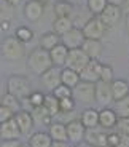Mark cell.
I'll list each match as a JSON object with an SVG mask.
<instances>
[{
	"label": "cell",
	"mask_w": 129,
	"mask_h": 147,
	"mask_svg": "<svg viewBox=\"0 0 129 147\" xmlns=\"http://www.w3.org/2000/svg\"><path fill=\"white\" fill-rule=\"evenodd\" d=\"M0 136H2V139H19L21 129H19L18 121H16L15 117L0 125Z\"/></svg>",
	"instance_id": "cell-17"
},
{
	"label": "cell",
	"mask_w": 129,
	"mask_h": 147,
	"mask_svg": "<svg viewBox=\"0 0 129 147\" xmlns=\"http://www.w3.org/2000/svg\"><path fill=\"white\" fill-rule=\"evenodd\" d=\"M7 90L8 93H11L21 101H24L32 93V85H30L29 78L24 77V75H11L7 82Z\"/></svg>",
	"instance_id": "cell-3"
},
{
	"label": "cell",
	"mask_w": 129,
	"mask_h": 147,
	"mask_svg": "<svg viewBox=\"0 0 129 147\" xmlns=\"http://www.w3.org/2000/svg\"><path fill=\"white\" fill-rule=\"evenodd\" d=\"M113 93H112V83L99 80L96 83V102L102 107H108V104L113 102Z\"/></svg>",
	"instance_id": "cell-12"
},
{
	"label": "cell",
	"mask_w": 129,
	"mask_h": 147,
	"mask_svg": "<svg viewBox=\"0 0 129 147\" xmlns=\"http://www.w3.org/2000/svg\"><path fill=\"white\" fill-rule=\"evenodd\" d=\"M107 2H108V3H113V5H118V7H121L124 0H107Z\"/></svg>",
	"instance_id": "cell-47"
},
{
	"label": "cell",
	"mask_w": 129,
	"mask_h": 147,
	"mask_svg": "<svg viewBox=\"0 0 129 147\" xmlns=\"http://www.w3.org/2000/svg\"><path fill=\"white\" fill-rule=\"evenodd\" d=\"M53 66H54V64H53L49 51H46V50H43V48H40V47L35 48V50L29 55V58H27V67H29L33 74H37V75H43V74L48 69H51Z\"/></svg>",
	"instance_id": "cell-1"
},
{
	"label": "cell",
	"mask_w": 129,
	"mask_h": 147,
	"mask_svg": "<svg viewBox=\"0 0 129 147\" xmlns=\"http://www.w3.org/2000/svg\"><path fill=\"white\" fill-rule=\"evenodd\" d=\"M126 27H128V30H129V15L126 16Z\"/></svg>",
	"instance_id": "cell-49"
},
{
	"label": "cell",
	"mask_w": 129,
	"mask_h": 147,
	"mask_svg": "<svg viewBox=\"0 0 129 147\" xmlns=\"http://www.w3.org/2000/svg\"><path fill=\"white\" fill-rule=\"evenodd\" d=\"M86 37L83 34V29L80 27H74V29H70L67 34H64L61 37V42L66 45L69 50H75V48H81L83 43H85Z\"/></svg>",
	"instance_id": "cell-9"
},
{
	"label": "cell",
	"mask_w": 129,
	"mask_h": 147,
	"mask_svg": "<svg viewBox=\"0 0 129 147\" xmlns=\"http://www.w3.org/2000/svg\"><path fill=\"white\" fill-rule=\"evenodd\" d=\"M61 101V114H66V112H74L75 104L77 101L74 98H67V99H59Z\"/></svg>",
	"instance_id": "cell-36"
},
{
	"label": "cell",
	"mask_w": 129,
	"mask_h": 147,
	"mask_svg": "<svg viewBox=\"0 0 129 147\" xmlns=\"http://www.w3.org/2000/svg\"><path fill=\"white\" fill-rule=\"evenodd\" d=\"M75 13V5L69 0H56L54 15L56 18H72Z\"/></svg>",
	"instance_id": "cell-19"
},
{
	"label": "cell",
	"mask_w": 129,
	"mask_h": 147,
	"mask_svg": "<svg viewBox=\"0 0 129 147\" xmlns=\"http://www.w3.org/2000/svg\"><path fill=\"white\" fill-rule=\"evenodd\" d=\"M107 136H108V133L104 131V128L97 129V126L96 128H89L88 131H86L85 142L89 144V146H92V147H108Z\"/></svg>",
	"instance_id": "cell-13"
},
{
	"label": "cell",
	"mask_w": 129,
	"mask_h": 147,
	"mask_svg": "<svg viewBox=\"0 0 129 147\" xmlns=\"http://www.w3.org/2000/svg\"><path fill=\"white\" fill-rule=\"evenodd\" d=\"M7 2H8L10 5H13V7H16V5H19V3H21L22 0H7Z\"/></svg>",
	"instance_id": "cell-48"
},
{
	"label": "cell",
	"mask_w": 129,
	"mask_h": 147,
	"mask_svg": "<svg viewBox=\"0 0 129 147\" xmlns=\"http://www.w3.org/2000/svg\"><path fill=\"white\" fill-rule=\"evenodd\" d=\"M85 147H92V146H89V144H86V146Z\"/></svg>",
	"instance_id": "cell-52"
},
{
	"label": "cell",
	"mask_w": 129,
	"mask_h": 147,
	"mask_svg": "<svg viewBox=\"0 0 129 147\" xmlns=\"http://www.w3.org/2000/svg\"><path fill=\"white\" fill-rule=\"evenodd\" d=\"M89 61H91V58L83 51V48H75V50H69L66 67L74 69V70H77V72H81V70L89 64Z\"/></svg>",
	"instance_id": "cell-5"
},
{
	"label": "cell",
	"mask_w": 129,
	"mask_h": 147,
	"mask_svg": "<svg viewBox=\"0 0 129 147\" xmlns=\"http://www.w3.org/2000/svg\"><path fill=\"white\" fill-rule=\"evenodd\" d=\"M102 63H99L97 59H91L89 64L80 72L81 80L91 82V83H97L100 80V74H102Z\"/></svg>",
	"instance_id": "cell-11"
},
{
	"label": "cell",
	"mask_w": 129,
	"mask_h": 147,
	"mask_svg": "<svg viewBox=\"0 0 129 147\" xmlns=\"http://www.w3.org/2000/svg\"><path fill=\"white\" fill-rule=\"evenodd\" d=\"M107 27L100 21L99 16H92L88 22H86V26L83 27V34H85L86 38H94V40H100L105 34Z\"/></svg>",
	"instance_id": "cell-7"
},
{
	"label": "cell",
	"mask_w": 129,
	"mask_h": 147,
	"mask_svg": "<svg viewBox=\"0 0 129 147\" xmlns=\"http://www.w3.org/2000/svg\"><path fill=\"white\" fill-rule=\"evenodd\" d=\"M40 2H41V3H45V5H46V3L49 2V0H40Z\"/></svg>",
	"instance_id": "cell-50"
},
{
	"label": "cell",
	"mask_w": 129,
	"mask_h": 147,
	"mask_svg": "<svg viewBox=\"0 0 129 147\" xmlns=\"http://www.w3.org/2000/svg\"><path fill=\"white\" fill-rule=\"evenodd\" d=\"M80 120L83 121V125L86 128H96L99 126V110L94 109V107H86L83 112H81Z\"/></svg>",
	"instance_id": "cell-20"
},
{
	"label": "cell",
	"mask_w": 129,
	"mask_h": 147,
	"mask_svg": "<svg viewBox=\"0 0 129 147\" xmlns=\"http://www.w3.org/2000/svg\"><path fill=\"white\" fill-rule=\"evenodd\" d=\"M53 94L57 98V99H67V98H74V88H70V86H67V85L61 83L57 88L53 90Z\"/></svg>",
	"instance_id": "cell-33"
},
{
	"label": "cell",
	"mask_w": 129,
	"mask_h": 147,
	"mask_svg": "<svg viewBox=\"0 0 129 147\" xmlns=\"http://www.w3.org/2000/svg\"><path fill=\"white\" fill-rule=\"evenodd\" d=\"M107 5V0H86V8L92 13V16H100Z\"/></svg>",
	"instance_id": "cell-31"
},
{
	"label": "cell",
	"mask_w": 129,
	"mask_h": 147,
	"mask_svg": "<svg viewBox=\"0 0 129 147\" xmlns=\"http://www.w3.org/2000/svg\"><path fill=\"white\" fill-rule=\"evenodd\" d=\"M83 51L89 56L91 59H99L102 55V43L100 40H94V38H86L85 43H83Z\"/></svg>",
	"instance_id": "cell-22"
},
{
	"label": "cell",
	"mask_w": 129,
	"mask_h": 147,
	"mask_svg": "<svg viewBox=\"0 0 129 147\" xmlns=\"http://www.w3.org/2000/svg\"><path fill=\"white\" fill-rule=\"evenodd\" d=\"M51 147H70V146H69V141H53Z\"/></svg>",
	"instance_id": "cell-44"
},
{
	"label": "cell",
	"mask_w": 129,
	"mask_h": 147,
	"mask_svg": "<svg viewBox=\"0 0 129 147\" xmlns=\"http://www.w3.org/2000/svg\"><path fill=\"white\" fill-rule=\"evenodd\" d=\"M112 93H113V99L120 101L123 98L129 94V83L123 78H118V80L112 82Z\"/></svg>",
	"instance_id": "cell-26"
},
{
	"label": "cell",
	"mask_w": 129,
	"mask_h": 147,
	"mask_svg": "<svg viewBox=\"0 0 129 147\" xmlns=\"http://www.w3.org/2000/svg\"><path fill=\"white\" fill-rule=\"evenodd\" d=\"M43 106L49 110V114H51L53 117H56V115L61 114V101L57 99L53 93H49V94L45 96V104Z\"/></svg>",
	"instance_id": "cell-30"
},
{
	"label": "cell",
	"mask_w": 129,
	"mask_h": 147,
	"mask_svg": "<svg viewBox=\"0 0 129 147\" xmlns=\"http://www.w3.org/2000/svg\"><path fill=\"white\" fill-rule=\"evenodd\" d=\"M74 21H72V18H54V21H53V32L59 34L61 37L64 35V34H67L70 29H74Z\"/></svg>",
	"instance_id": "cell-28"
},
{
	"label": "cell",
	"mask_w": 129,
	"mask_h": 147,
	"mask_svg": "<svg viewBox=\"0 0 129 147\" xmlns=\"http://www.w3.org/2000/svg\"><path fill=\"white\" fill-rule=\"evenodd\" d=\"M11 7H13V5H10L7 0H2V2H0V8H2V19H8V21L11 19V13H13V11H11Z\"/></svg>",
	"instance_id": "cell-40"
},
{
	"label": "cell",
	"mask_w": 129,
	"mask_h": 147,
	"mask_svg": "<svg viewBox=\"0 0 129 147\" xmlns=\"http://www.w3.org/2000/svg\"><path fill=\"white\" fill-rule=\"evenodd\" d=\"M26 48L21 40H18L15 35H8L2 40V56L7 61H18L24 58Z\"/></svg>",
	"instance_id": "cell-2"
},
{
	"label": "cell",
	"mask_w": 129,
	"mask_h": 147,
	"mask_svg": "<svg viewBox=\"0 0 129 147\" xmlns=\"http://www.w3.org/2000/svg\"><path fill=\"white\" fill-rule=\"evenodd\" d=\"M61 43V35L56 32H45L43 35L40 37V48L46 50V51H51L56 45Z\"/></svg>",
	"instance_id": "cell-27"
},
{
	"label": "cell",
	"mask_w": 129,
	"mask_h": 147,
	"mask_svg": "<svg viewBox=\"0 0 129 147\" xmlns=\"http://www.w3.org/2000/svg\"><path fill=\"white\" fill-rule=\"evenodd\" d=\"M15 37L18 40H21L22 43H27V42H30L33 38V30L26 27V26H19L15 32Z\"/></svg>",
	"instance_id": "cell-34"
},
{
	"label": "cell",
	"mask_w": 129,
	"mask_h": 147,
	"mask_svg": "<svg viewBox=\"0 0 129 147\" xmlns=\"http://www.w3.org/2000/svg\"><path fill=\"white\" fill-rule=\"evenodd\" d=\"M29 146L30 147H51L53 138L49 136V133H43V131L32 133L29 138Z\"/></svg>",
	"instance_id": "cell-23"
},
{
	"label": "cell",
	"mask_w": 129,
	"mask_h": 147,
	"mask_svg": "<svg viewBox=\"0 0 129 147\" xmlns=\"http://www.w3.org/2000/svg\"><path fill=\"white\" fill-rule=\"evenodd\" d=\"M120 138H121V134H120V133H108V136H107L108 147H118Z\"/></svg>",
	"instance_id": "cell-41"
},
{
	"label": "cell",
	"mask_w": 129,
	"mask_h": 147,
	"mask_svg": "<svg viewBox=\"0 0 129 147\" xmlns=\"http://www.w3.org/2000/svg\"><path fill=\"white\" fill-rule=\"evenodd\" d=\"M66 125H67V136H69V142L80 144V142L85 141L88 128L83 125V121H81V120H70V121H67Z\"/></svg>",
	"instance_id": "cell-6"
},
{
	"label": "cell",
	"mask_w": 129,
	"mask_h": 147,
	"mask_svg": "<svg viewBox=\"0 0 129 147\" xmlns=\"http://www.w3.org/2000/svg\"><path fill=\"white\" fill-rule=\"evenodd\" d=\"M45 8H46V5L41 3L40 0H29V2L24 5V16H26L27 21L37 22L43 18Z\"/></svg>",
	"instance_id": "cell-10"
},
{
	"label": "cell",
	"mask_w": 129,
	"mask_h": 147,
	"mask_svg": "<svg viewBox=\"0 0 129 147\" xmlns=\"http://www.w3.org/2000/svg\"><path fill=\"white\" fill-rule=\"evenodd\" d=\"M118 114L115 112V109L110 107H104L99 110V126L104 129H113L116 128V123H118Z\"/></svg>",
	"instance_id": "cell-14"
},
{
	"label": "cell",
	"mask_w": 129,
	"mask_h": 147,
	"mask_svg": "<svg viewBox=\"0 0 129 147\" xmlns=\"http://www.w3.org/2000/svg\"><path fill=\"white\" fill-rule=\"evenodd\" d=\"M120 134H121V138H120L118 147H129V134H123V133H120Z\"/></svg>",
	"instance_id": "cell-43"
},
{
	"label": "cell",
	"mask_w": 129,
	"mask_h": 147,
	"mask_svg": "<svg viewBox=\"0 0 129 147\" xmlns=\"http://www.w3.org/2000/svg\"><path fill=\"white\" fill-rule=\"evenodd\" d=\"M115 112L118 117H129V94L120 101H115Z\"/></svg>",
	"instance_id": "cell-32"
},
{
	"label": "cell",
	"mask_w": 129,
	"mask_h": 147,
	"mask_svg": "<svg viewBox=\"0 0 129 147\" xmlns=\"http://www.w3.org/2000/svg\"><path fill=\"white\" fill-rule=\"evenodd\" d=\"M74 99L88 107L94 104V101H96V83L81 80L74 88Z\"/></svg>",
	"instance_id": "cell-4"
},
{
	"label": "cell",
	"mask_w": 129,
	"mask_h": 147,
	"mask_svg": "<svg viewBox=\"0 0 129 147\" xmlns=\"http://www.w3.org/2000/svg\"><path fill=\"white\" fill-rule=\"evenodd\" d=\"M116 129H118V133L129 134V117H121V118H118Z\"/></svg>",
	"instance_id": "cell-39"
},
{
	"label": "cell",
	"mask_w": 129,
	"mask_h": 147,
	"mask_svg": "<svg viewBox=\"0 0 129 147\" xmlns=\"http://www.w3.org/2000/svg\"><path fill=\"white\" fill-rule=\"evenodd\" d=\"M121 10H123V13H126V16L129 15V0H124V2H123Z\"/></svg>",
	"instance_id": "cell-45"
},
{
	"label": "cell",
	"mask_w": 129,
	"mask_h": 147,
	"mask_svg": "<svg viewBox=\"0 0 129 147\" xmlns=\"http://www.w3.org/2000/svg\"><path fill=\"white\" fill-rule=\"evenodd\" d=\"M100 80L105 82V83H112L115 80L113 78V69L107 64H104L102 66V74H100Z\"/></svg>",
	"instance_id": "cell-37"
},
{
	"label": "cell",
	"mask_w": 129,
	"mask_h": 147,
	"mask_svg": "<svg viewBox=\"0 0 129 147\" xmlns=\"http://www.w3.org/2000/svg\"><path fill=\"white\" fill-rule=\"evenodd\" d=\"M0 104H3V106H7L8 109H11L15 114H18L19 110H22L21 107V99L19 98H16L15 94H11V93H5L3 96H2V102Z\"/></svg>",
	"instance_id": "cell-29"
},
{
	"label": "cell",
	"mask_w": 129,
	"mask_h": 147,
	"mask_svg": "<svg viewBox=\"0 0 129 147\" xmlns=\"http://www.w3.org/2000/svg\"><path fill=\"white\" fill-rule=\"evenodd\" d=\"M49 55H51L53 64H54L56 67H66L67 56H69V48H67L62 42H61L59 45H56L51 51H49Z\"/></svg>",
	"instance_id": "cell-18"
},
{
	"label": "cell",
	"mask_w": 129,
	"mask_h": 147,
	"mask_svg": "<svg viewBox=\"0 0 129 147\" xmlns=\"http://www.w3.org/2000/svg\"><path fill=\"white\" fill-rule=\"evenodd\" d=\"M22 147H30V146H29V142H27V144H22Z\"/></svg>",
	"instance_id": "cell-51"
},
{
	"label": "cell",
	"mask_w": 129,
	"mask_h": 147,
	"mask_svg": "<svg viewBox=\"0 0 129 147\" xmlns=\"http://www.w3.org/2000/svg\"><path fill=\"white\" fill-rule=\"evenodd\" d=\"M45 96L46 94H43L40 91H32L30 96L27 98V102L30 104V107H40L45 104Z\"/></svg>",
	"instance_id": "cell-35"
},
{
	"label": "cell",
	"mask_w": 129,
	"mask_h": 147,
	"mask_svg": "<svg viewBox=\"0 0 129 147\" xmlns=\"http://www.w3.org/2000/svg\"><path fill=\"white\" fill-rule=\"evenodd\" d=\"M49 136L53 138V141H69L67 136V125L62 121H53L49 125Z\"/></svg>",
	"instance_id": "cell-24"
},
{
	"label": "cell",
	"mask_w": 129,
	"mask_h": 147,
	"mask_svg": "<svg viewBox=\"0 0 129 147\" xmlns=\"http://www.w3.org/2000/svg\"><path fill=\"white\" fill-rule=\"evenodd\" d=\"M0 147H22L19 139H2Z\"/></svg>",
	"instance_id": "cell-42"
},
{
	"label": "cell",
	"mask_w": 129,
	"mask_h": 147,
	"mask_svg": "<svg viewBox=\"0 0 129 147\" xmlns=\"http://www.w3.org/2000/svg\"><path fill=\"white\" fill-rule=\"evenodd\" d=\"M61 72H62V69L59 70L56 66H53L51 69H48L43 75H40L41 83H43L48 90H51V91H53L54 88H57V86L62 83V80H61Z\"/></svg>",
	"instance_id": "cell-16"
},
{
	"label": "cell",
	"mask_w": 129,
	"mask_h": 147,
	"mask_svg": "<svg viewBox=\"0 0 129 147\" xmlns=\"http://www.w3.org/2000/svg\"><path fill=\"white\" fill-rule=\"evenodd\" d=\"M121 16H123L121 7L113 5V3H108L99 18H100V21L105 24V27H107V29H110V27H113V26H116V24H118L120 19H121Z\"/></svg>",
	"instance_id": "cell-8"
},
{
	"label": "cell",
	"mask_w": 129,
	"mask_h": 147,
	"mask_svg": "<svg viewBox=\"0 0 129 147\" xmlns=\"http://www.w3.org/2000/svg\"><path fill=\"white\" fill-rule=\"evenodd\" d=\"M15 117V112L11 109H8L7 106H3V104H0V123H3V121L10 120V118Z\"/></svg>",
	"instance_id": "cell-38"
},
{
	"label": "cell",
	"mask_w": 129,
	"mask_h": 147,
	"mask_svg": "<svg viewBox=\"0 0 129 147\" xmlns=\"http://www.w3.org/2000/svg\"><path fill=\"white\" fill-rule=\"evenodd\" d=\"M61 80H62L64 85H67L70 88H75V86L81 82V77H80V72H77V70L69 69V67H62Z\"/></svg>",
	"instance_id": "cell-25"
},
{
	"label": "cell",
	"mask_w": 129,
	"mask_h": 147,
	"mask_svg": "<svg viewBox=\"0 0 129 147\" xmlns=\"http://www.w3.org/2000/svg\"><path fill=\"white\" fill-rule=\"evenodd\" d=\"M32 117L35 120V125H48V126L53 123V118H54L45 106L32 107Z\"/></svg>",
	"instance_id": "cell-21"
},
{
	"label": "cell",
	"mask_w": 129,
	"mask_h": 147,
	"mask_svg": "<svg viewBox=\"0 0 129 147\" xmlns=\"http://www.w3.org/2000/svg\"><path fill=\"white\" fill-rule=\"evenodd\" d=\"M15 118L18 121V126L21 129V134L24 136H29L32 128L35 126V120L32 117V112H27V110H19L18 114H15Z\"/></svg>",
	"instance_id": "cell-15"
},
{
	"label": "cell",
	"mask_w": 129,
	"mask_h": 147,
	"mask_svg": "<svg viewBox=\"0 0 129 147\" xmlns=\"http://www.w3.org/2000/svg\"><path fill=\"white\" fill-rule=\"evenodd\" d=\"M10 29V21L8 19H2V32H7Z\"/></svg>",
	"instance_id": "cell-46"
}]
</instances>
